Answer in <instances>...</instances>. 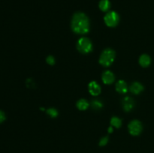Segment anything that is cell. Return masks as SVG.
I'll use <instances>...</instances> for the list:
<instances>
[{
  "label": "cell",
  "mask_w": 154,
  "mask_h": 153,
  "mask_svg": "<svg viewBox=\"0 0 154 153\" xmlns=\"http://www.w3.org/2000/svg\"><path fill=\"white\" fill-rule=\"evenodd\" d=\"M72 28L74 32L79 34L88 32L90 30V22L87 15L81 12L75 13L72 20Z\"/></svg>",
  "instance_id": "obj_1"
},
{
  "label": "cell",
  "mask_w": 154,
  "mask_h": 153,
  "mask_svg": "<svg viewBox=\"0 0 154 153\" xmlns=\"http://www.w3.org/2000/svg\"><path fill=\"white\" fill-rule=\"evenodd\" d=\"M115 58V52L111 48H107L102 52L99 58V63L105 67L111 65Z\"/></svg>",
  "instance_id": "obj_2"
},
{
  "label": "cell",
  "mask_w": 154,
  "mask_h": 153,
  "mask_svg": "<svg viewBox=\"0 0 154 153\" xmlns=\"http://www.w3.org/2000/svg\"><path fill=\"white\" fill-rule=\"evenodd\" d=\"M77 49L81 53H89L93 50V44H92L91 40L87 38H81L78 40Z\"/></svg>",
  "instance_id": "obj_3"
},
{
  "label": "cell",
  "mask_w": 154,
  "mask_h": 153,
  "mask_svg": "<svg viewBox=\"0 0 154 153\" xmlns=\"http://www.w3.org/2000/svg\"><path fill=\"white\" fill-rule=\"evenodd\" d=\"M105 24L109 27H114L118 24L120 20L119 14L115 11H109L106 14L104 18Z\"/></svg>",
  "instance_id": "obj_4"
},
{
  "label": "cell",
  "mask_w": 154,
  "mask_h": 153,
  "mask_svg": "<svg viewBox=\"0 0 154 153\" xmlns=\"http://www.w3.org/2000/svg\"><path fill=\"white\" fill-rule=\"evenodd\" d=\"M129 133L133 136H138L142 131V124L138 120H133L129 124Z\"/></svg>",
  "instance_id": "obj_5"
},
{
  "label": "cell",
  "mask_w": 154,
  "mask_h": 153,
  "mask_svg": "<svg viewBox=\"0 0 154 153\" xmlns=\"http://www.w3.org/2000/svg\"><path fill=\"white\" fill-rule=\"evenodd\" d=\"M89 92L92 95H99L101 93L100 86L95 81H92L89 84Z\"/></svg>",
  "instance_id": "obj_6"
},
{
  "label": "cell",
  "mask_w": 154,
  "mask_h": 153,
  "mask_svg": "<svg viewBox=\"0 0 154 153\" xmlns=\"http://www.w3.org/2000/svg\"><path fill=\"white\" fill-rule=\"evenodd\" d=\"M123 109L126 112H129L131 110L133 109L134 106H135V103H134L133 99L131 98L130 97H126L123 98Z\"/></svg>",
  "instance_id": "obj_7"
},
{
  "label": "cell",
  "mask_w": 154,
  "mask_h": 153,
  "mask_svg": "<svg viewBox=\"0 0 154 153\" xmlns=\"http://www.w3.org/2000/svg\"><path fill=\"white\" fill-rule=\"evenodd\" d=\"M102 80L105 84H111L114 81V74L110 70H105L102 74Z\"/></svg>",
  "instance_id": "obj_8"
},
{
  "label": "cell",
  "mask_w": 154,
  "mask_h": 153,
  "mask_svg": "<svg viewBox=\"0 0 154 153\" xmlns=\"http://www.w3.org/2000/svg\"><path fill=\"white\" fill-rule=\"evenodd\" d=\"M116 90L119 93L121 94H124L128 91L127 84L126 83L124 80H119L116 84Z\"/></svg>",
  "instance_id": "obj_9"
},
{
  "label": "cell",
  "mask_w": 154,
  "mask_h": 153,
  "mask_svg": "<svg viewBox=\"0 0 154 153\" xmlns=\"http://www.w3.org/2000/svg\"><path fill=\"white\" fill-rule=\"evenodd\" d=\"M143 90H144V86L138 82H133L130 86V91L132 92L133 94H140Z\"/></svg>",
  "instance_id": "obj_10"
},
{
  "label": "cell",
  "mask_w": 154,
  "mask_h": 153,
  "mask_svg": "<svg viewBox=\"0 0 154 153\" xmlns=\"http://www.w3.org/2000/svg\"><path fill=\"white\" fill-rule=\"evenodd\" d=\"M150 62H151L150 57L147 54H143L139 58V64L142 67H147V66L150 65Z\"/></svg>",
  "instance_id": "obj_11"
},
{
  "label": "cell",
  "mask_w": 154,
  "mask_h": 153,
  "mask_svg": "<svg viewBox=\"0 0 154 153\" xmlns=\"http://www.w3.org/2000/svg\"><path fill=\"white\" fill-rule=\"evenodd\" d=\"M99 8L102 11H108L111 8V3H110L109 0H101L99 2Z\"/></svg>",
  "instance_id": "obj_12"
},
{
  "label": "cell",
  "mask_w": 154,
  "mask_h": 153,
  "mask_svg": "<svg viewBox=\"0 0 154 153\" xmlns=\"http://www.w3.org/2000/svg\"><path fill=\"white\" fill-rule=\"evenodd\" d=\"M88 106L89 103L85 99H81L77 103V107L79 110H87L88 108Z\"/></svg>",
  "instance_id": "obj_13"
},
{
  "label": "cell",
  "mask_w": 154,
  "mask_h": 153,
  "mask_svg": "<svg viewBox=\"0 0 154 153\" xmlns=\"http://www.w3.org/2000/svg\"><path fill=\"white\" fill-rule=\"evenodd\" d=\"M111 125L114 126V127L119 128L122 124V120L120 119V118H119L118 117H112V118H111Z\"/></svg>",
  "instance_id": "obj_14"
},
{
  "label": "cell",
  "mask_w": 154,
  "mask_h": 153,
  "mask_svg": "<svg viewBox=\"0 0 154 153\" xmlns=\"http://www.w3.org/2000/svg\"><path fill=\"white\" fill-rule=\"evenodd\" d=\"M91 106L95 110H99L101 108H102L103 104L101 101H99V100H93L91 102Z\"/></svg>",
  "instance_id": "obj_15"
},
{
  "label": "cell",
  "mask_w": 154,
  "mask_h": 153,
  "mask_svg": "<svg viewBox=\"0 0 154 153\" xmlns=\"http://www.w3.org/2000/svg\"><path fill=\"white\" fill-rule=\"evenodd\" d=\"M47 113L51 117V118H56L58 116V112L56 109L54 108H49V109L47 110Z\"/></svg>",
  "instance_id": "obj_16"
},
{
  "label": "cell",
  "mask_w": 154,
  "mask_h": 153,
  "mask_svg": "<svg viewBox=\"0 0 154 153\" xmlns=\"http://www.w3.org/2000/svg\"><path fill=\"white\" fill-rule=\"evenodd\" d=\"M46 62L50 64V65H54L55 64V58L52 56H49L47 57Z\"/></svg>",
  "instance_id": "obj_17"
},
{
  "label": "cell",
  "mask_w": 154,
  "mask_h": 153,
  "mask_svg": "<svg viewBox=\"0 0 154 153\" xmlns=\"http://www.w3.org/2000/svg\"><path fill=\"white\" fill-rule=\"evenodd\" d=\"M108 142V136H104L102 139L100 140V142H99V146H104L106 145Z\"/></svg>",
  "instance_id": "obj_18"
},
{
  "label": "cell",
  "mask_w": 154,
  "mask_h": 153,
  "mask_svg": "<svg viewBox=\"0 0 154 153\" xmlns=\"http://www.w3.org/2000/svg\"><path fill=\"white\" fill-rule=\"evenodd\" d=\"M5 120V113L2 111L0 110V123L4 122Z\"/></svg>",
  "instance_id": "obj_19"
},
{
  "label": "cell",
  "mask_w": 154,
  "mask_h": 153,
  "mask_svg": "<svg viewBox=\"0 0 154 153\" xmlns=\"http://www.w3.org/2000/svg\"><path fill=\"white\" fill-rule=\"evenodd\" d=\"M112 130H113L112 127H110L109 129H108V132H109V133H111V132H112Z\"/></svg>",
  "instance_id": "obj_20"
}]
</instances>
